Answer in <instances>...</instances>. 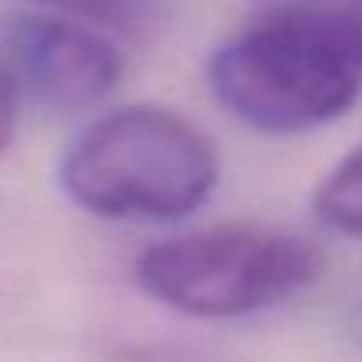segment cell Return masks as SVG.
Instances as JSON below:
<instances>
[{
	"instance_id": "cell-8",
	"label": "cell",
	"mask_w": 362,
	"mask_h": 362,
	"mask_svg": "<svg viewBox=\"0 0 362 362\" xmlns=\"http://www.w3.org/2000/svg\"><path fill=\"white\" fill-rule=\"evenodd\" d=\"M20 82L16 74H12L8 59L0 55V152L12 144V136H16V125H20Z\"/></svg>"
},
{
	"instance_id": "cell-5",
	"label": "cell",
	"mask_w": 362,
	"mask_h": 362,
	"mask_svg": "<svg viewBox=\"0 0 362 362\" xmlns=\"http://www.w3.org/2000/svg\"><path fill=\"white\" fill-rule=\"evenodd\" d=\"M32 4L55 12V16H74L90 28L148 40L168 24L175 0H32Z\"/></svg>"
},
{
	"instance_id": "cell-4",
	"label": "cell",
	"mask_w": 362,
	"mask_h": 362,
	"mask_svg": "<svg viewBox=\"0 0 362 362\" xmlns=\"http://www.w3.org/2000/svg\"><path fill=\"white\" fill-rule=\"evenodd\" d=\"M0 55L20 90L51 110H90L121 82V51L94 28L55 12H16L0 28Z\"/></svg>"
},
{
	"instance_id": "cell-1",
	"label": "cell",
	"mask_w": 362,
	"mask_h": 362,
	"mask_svg": "<svg viewBox=\"0 0 362 362\" xmlns=\"http://www.w3.org/2000/svg\"><path fill=\"white\" fill-rule=\"evenodd\" d=\"M59 183L98 218L172 222L206 203L218 183V152L164 105H121L71 141Z\"/></svg>"
},
{
	"instance_id": "cell-6",
	"label": "cell",
	"mask_w": 362,
	"mask_h": 362,
	"mask_svg": "<svg viewBox=\"0 0 362 362\" xmlns=\"http://www.w3.org/2000/svg\"><path fill=\"white\" fill-rule=\"evenodd\" d=\"M261 8L304 20L362 74V0H265Z\"/></svg>"
},
{
	"instance_id": "cell-2",
	"label": "cell",
	"mask_w": 362,
	"mask_h": 362,
	"mask_svg": "<svg viewBox=\"0 0 362 362\" xmlns=\"http://www.w3.org/2000/svg\"><path fill=\"white\" fill-rule=\"evenodd\" d=\"M327 269L315 242L257 222L195 230L136 257L144 296L191 320H242L312 288Z\"/></svg>"
},
{
	"instance_id": "cell-3",
	"label": "cell",
	"mask_w": 362,
	"mask_h": 362,
	"mask_svg": "<svg viewBox=\"0 0 362 362\" xmlns=\"http://www.w3.org/2000/svg\"><path fill=\"white\" fill-rule=\"evenodd\" d=\"M206 86L242 125L292 136L351 113L362 74L304 20L257 8L250 28L211 51Z\"/></svg>"
},
{
	"instance_id": "cell-7",
	"label": "cell",
	"mask_w": 362,
	"mask_h": 362,
	"mask_svg": "<svg viewBox=\"0 0 362 362\" xmlns=\"http://www.w3.org/2000/svg\"><path fill=\"white\" fill-rule=\"evenodd\" d=\"M312 211L323 226L346 238H362V144L323 175L312 195Z\"/></svg>"
}]
</instances>
